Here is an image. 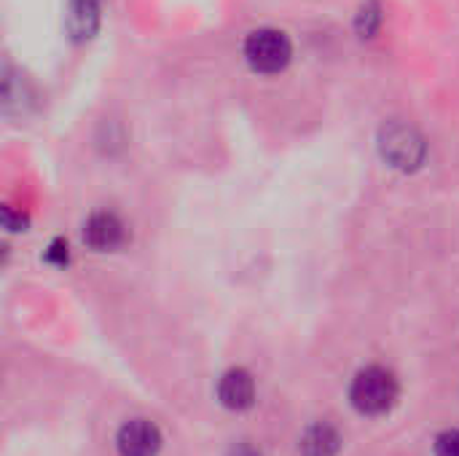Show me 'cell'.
<instances>
[{
    "mask_svg": "<svg viewBox=\"0 0 459 456\" xmlns=\"http://www.w3.org/2000/svg\"><path fill=\"white\" fill-rule=\"evenodd\" d=\"M398 395H401L398 379L387 368H379V366L360 371L352 382V390H350L352 406L368 417L387 414L398 403Z\"/></svg>",
    "mask_w": 459,
    "mask_h": 456,
    "instance_id": "1",
    "label": "cell"
},
{
    "mask_svg": "<svg viewBox=\"0 0 459 456\" xmlns=\"http://www.w3.org/2000/svg\"><path fill=\"white\" fill-rule=\"evenodd\" d=\"M379 151L385 156V161L395 169L403 172H414L425 164L428 156V142L425 137L403 121H390L382 126L379 134Z\"/></svg>",
    "mask_w": 459,
    "mask_h": 456,
    "instance_id": "2",
    "label": "cell"
},
{
    "mask_svg": "<svg viewBox=\"0 0 459 456\" xmlns=\"http://www.w3.org/2000/svg\"><path fill=\"white\" fill-rule=\"evenodd\" d=\"M290 54H293L290 38L280 30H272V27L255 30L245 40V56H247L250 67L258 73L282 70L290 62Z\"/></svg>",
    "mask_w": 459,
    "mask_h": 456,
    "instance_id": "3",
    "label": "cell"
},
{
    "mask_svg": "<svg viewBox=\"0 0 459 456\" xmlns=\"http://www.w3.org/2000/svg\"><path fill=\"white\" fill-rule=\"evenodd\" d=\"M161 449V433L156 425L145 419H132L118 433V454L121 456H156Z\"/></svg>",
    "mask_w": 459,
    "mask_h": 456,
    "instance_id": "4",
    "label": "cell"
},
{
    "mask_svg": "<svg viewBox=\"0 0 459 456\" xmlns=\"http://www.w3.org/2000/svg\"><path fill=\"white\" fill-rule=\"evenodd\" d=\"M218 398L226 409L231 411H245L253 406L255 400V384L253 376L242 368H234L229 374H223L221 384H218Z\"/></svg>",
    "mask_w": 459,
    "mask_h": 456,
    "instance_id": "5",
    "label": "cell"
},
{
    "mask_svg": "<svg viewBox=\"0 0 459 456\" xmlns=\"http://www.w3.org/2000/svg\"><path fill=\"white\" fill-rule=\"evenodd\" d=\"M83 239L94 250H113L124 242V226L110 212H97L83 226Z\"/></svg>",
    "mask_w": 459,
    "mask_h": 456,
    "instance_id": "6",
    "label": "cell"
},
{
    "mask_svg": "<svg viewBox=\"0 0 459 456\" xmlns=\"http://www.w3.org/2000/svg\"><path fill=\"white\" fill-rule=\"evenodd\" d=\"M342 449V438L331 425H315L301 438L304 456H336Z\"/></svg>",
    "mask_w": 459,
    "mask_h": 456,
    "instance_id": "7",
    "label": "cell"
},
{
    "mask_svg": "<svg viewBox=\"0 0 459 456\" xmlns=\"http://www.w3.org/2000/svg\"><path fill=\"white\" fill-rule=\"evenodd\" d=\"M436 456H459V430H446L436 438Z\"/></svg>",
    "mask_w": 459,
    "mask_h": 456,
    "instance_id": "8",
    "label": "cell"
},
{
    "mask_svg": "<svg viewBox=\"0 0 459 456\" xmlns=\"http://www.w3.org/2000/svg\"><path fill=\"white\" fill-rule=\"evenodd\" d=\"M379 8H377V3H368L363 11H360V16H358V27H360V32L363 35H374V30H377V24H379Z\"/></svg>",
    "mask_w": 459,
    "mask_h": 456,
    "instance_id": "9",
    "label": "cell"
}]
</instances>
